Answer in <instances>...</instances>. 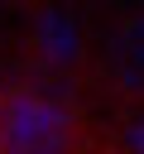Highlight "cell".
<instances>
[{
  "label": "cell",
  "instance_id": "6da1fadb",
  "mask_svg": "<svg viewBox=\"0 0 144 154\" xmlns=\"http://www.w3.org/2000/svg\"><path fill=\"white\" fill-rule=\"evenodd\" d=\"M72 144V120L62 106L19 91L0 111V154H67Z\"/></svg>",
  "mask_w": 144,
  "mask_h": 154
},
{
  "label": "cell",
  "instance_id": "7a4b0ae2",
  "mask_svg": "<svg viewBox=\"0 0 144 154\" xmlns=\"http://www.w3.org/2000/svg\"><path fill=\"white\" fill-rule=\"evenodd\" d=\"M34 38H38V48H43L53 63H72V58L82 53L77 24H72L62 10H43V14H38V24H34Z\"/></svg>",
  "mask_w": 144,
  "mask_h": 154
},
{
  "label": "cell",
  "instance_id": "3957f363",
  "mask_svg": "<svg viewBox=\"0 0 144 154\" xmlns=\"http://www.w3.org/2000/svg\"><path fill=\"white\" fill-rule=\"evenodd\" d=\"M125 144H130V154H144V125H139V120L125 125Z\"/></svg>",
  "mask_w": 144,
  "mask_h": 154
},
{
  "label": "cell",
  "instance_id": "277c9868",
  "mask_svg": "<svg viewBox=\"0 0 144 154\" xmlns=\"http://www.w3.org/2000/svg\"><path fill=\"white\" fill-rule=\"evenodd\" d=\"M139 125H144V111H139Z\"/></svg>",
  "mask_w": 144,
  "mask_h": 154
}]
</instances>
